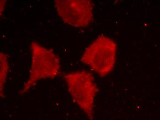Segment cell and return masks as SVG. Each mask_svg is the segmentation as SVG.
Segmentation results:
<instances>
[{"mask_svg":"<svg viewBox=\"0 0 160 120\" xmlns=\"http://www.w3.org/2000/svg\"><path fill=\"white\" fill-rule=\"evenodd\" d=\"M30 48L31 65L29 78L19 92L21 95L28 92L41 80L56 77L60 72V61L53 50L36 41L31 43Z\"/></svg>","mask_w":160,"mask_h":120,"instance_id":"6da1fadb","label":"cell"},{"mask_svg":"<svg viewBox=\"0 0 160 120\" xmlns=\"http://www.w3.org/2000/svg\"><path fill=\"white\" fill-rule=\"evenodd\" d=\"M117 54V44L114 40L109 37L100 36L85 49L81 61L104 77L114 69Z\"/></svg>","mask_w":160,"mask_h":120,"instance_id":"7a4b0ae2","label":"cell"},{"mask_svg":"<svg viewBox=\"0 0 160 120\" xmlns=\"http://www.w3.org/2000/svg\"><path fill=\"white\" fill-rule=\"evenodd\" d=\"M64 77L74 102L89 119L93 120L94 100L98 89L92 75L85 70H81L68 73Z\"/></svg>","mask_w":160,"mask_h":120,"instance_id":"3957f363","label":"cell"},{"mask_svg":"<svg viewBox=\"0 0 160 120\" xmlns=\"http://www.w3.org/2000/svg\"><path fill=\"white\" fill-rule=\"evenodd\" d=\"M58 14L65 24L78 28L89 26L93 20V5L90 0H55Z\"/></svg>","mask_w":160,"mask_h":120,"instance_id":"277c9868","label":"cell"},{"mask_svg":"<svg viewBox=\"0 0 160 120\" xmlns=\"http://www.w3.org/2000/svg\"><path fill=\"white\" fill-rule=\"evenodd\" d=\"M9 63L7 55L3 53H0V94L2 97L4 88L7 79Z\"/></svg>","mask_w":160,"mask_h":120,"instance_id":"5b68a950","label":"cell"},{"mask_svg":"<svg viewBox=\"0 0 160 120\" xmlns=\"http://www.w3.org/2000/svg\"><path fill=\"white\" fill-rule=\"evenodd\" d=\"M7 1L5 0H2L1 1V6H0V11H1V16L2 13H3L6 7V3Z\"/></svg>","mask_w":160,"mask_h":120,"instance_id":"8992f818","label":"cell"}]
</instances>
